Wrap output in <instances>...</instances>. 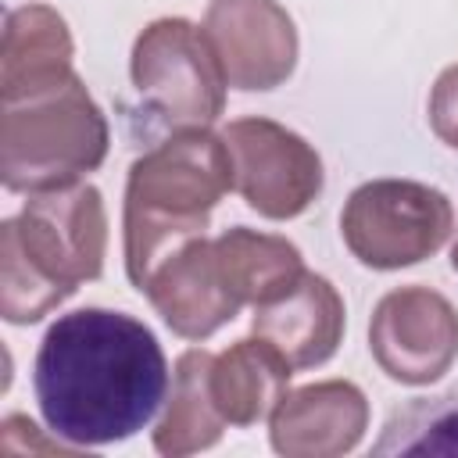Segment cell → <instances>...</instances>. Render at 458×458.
Masks as SVG:
<instances>
[{
    "mask_svg": "<svg viewBox=\"0 0 458 458\" xmlns=\"http://www.w3.org/2000/svg\"><path fill=\"white\" fill-rule=\"evenodd\" d=\"M0 233L11 236L14 247L68 293L104 272L107 211L100 190L89 182L29 193L21 215L7 218Z\"/></svg>",
    "mask_w": 458,
    "mask_h": 458,
    "instance_id": "cell-6",
    "label": "cell"
},
{
    "mask_svg": "<svg viewBox=\"0 0 458 458\" xmlns=\"http://www.w3.org/2000/svg\"><path fill=\"white\" fill-rule=\"evenodd\" d=\"M451 268L458 272V240H454V247H451Z\"/></svg>",
    "mask_w": 458,
    "mask_h": 458,
    "instance_id": "cell-19",
    "label": "cell"
},
{
    "mask_svg": "<svg viewBox=\"0 0 458 458\" xmlns=\"http://www.w3.org/2000/svg\"><path fill=\"white\" fill-rule=\"evenodd\" d=\"M215 250L222 276L240 304H268L304 276V258L286 236L233 225L215 240Z\"/></svg>",
    "mask_w": 458,
    "mask_h": 458,
    "instance_id": "cell-16",
    "label": "cell"
},
{
    "mask_svg": "<svg viewBox=\"0 0 458 458\" xmlns=\"http://www.w3.org/2000/svg\"><path fill=\"white\" fill-rule=\"evenodd\" d=\"M107 118L79 75L4 104L0 175L14 193L57 190L97 172L107 157Z\"/></svg>",
    "mask_w": 458,
    "mask_h": 458,
    "instance_id": "cell-3",
    "label": "cell"
},
{
    "mask_svg": "<svg viewBox=\"0 0 458 458\" xmlns=\"http://www.w3.org/2000/svg\"><path fill=\"white\" fill-rule=\"evenodd\" d=\"M254 336L268 340L293 372L315 369L344 340V301L326 276L304 272L283 297L254 308Z\"/></svg>",
    "mask_w": 458,
    "mask_h": 458,
    "instance_id": "cell-12",
    "label": "cell"
},
{
    "mask_svg": "<svg viewBox=\"0 0 458 458\" xmlns=\"http://www.w3.org/2000/svg\"><path fill=\"white\" fill-rule=\"evenodd\" d=\"M454 229L451 200L415 179L361 182L340 215L347 250L379 272L408 268L437 254Z\"/></svg>",
    "mask_w": 458,
    "mask_h": 458,
    "instance_id": "cell-5",
    "label": "cell"
},
{
    "mask_svg": "<svg viewBox=\"0 0 458 458\" xmlns=\"http://www.w3.org/2000/svg\"><path fill=\"white\" fill-rule=\"evenodd\" d=\"M369 401L351 379H322L286 390L268 415L272 451L286 458H336L361 444Z\"/></svg>",
    "mask_w": 458,
    "mask_h": 458,
    "instance_id": "cell-11",
    "label": "cell"
},
{
    "mask_svg": "<svg viewBox=\"0 0 458 458\" xmlns=\"http://www.w3.org/2000/svg\"><path fill=\"white\" fill-rule=\"evenodd\" d=\"M233 186V154L211 129H179L140 154L125 182V272L132 286L168 250L204 236L208 215Z\"/></svg>",
    "mask_w": 458,
    "mask_h": 458,
    "instance_id": "cell-2",
    "label": "cell"
},
{
    "mask_svg": "<svg viewBox=\"0 0 458 458\" xmlns=\"http://www.w3.org/2000/svg\"><path fill=\"white\" fill-rule=\"evenodd\" d=\"M376 454H458V394L411 397L386 419Z\"/></svg>",
    "mask_w": 458,
    "mask_h": 458,
    "instance_id": "cell-17",
    "label": "cell"
},
{
    "mask_svg": "<svg viewBox=\"0 0 458 458\" xmlns=\"http://www.w3.org/2000/svg\"><path fill=\"white\" fill-rule=\"evenodd\" d=\"M204 36L233 89H276L297 64V29L276 0H211Z\"/></svg>",
    "mask_w": 458,
    "mask_h": 458,
    "instance_id": "cell-9",
    "label": "cell"
},
{
    "mask_svg": "<svg viewBox=\"0 0 458 458\" xmlns=\"http://www.w3.org/2000/svg\"><path fill=\"white\" fill-rule=\"evenodd\" d=\"M369 351L394 383H437L458 358V311L429 286L390 290L372 311Z\"/></svg>",
    "mask_w": 458,
    "mask_h": 458,
    "instance_id": "cell-8",
    "label": "cell"
},
{
    "mask_svg": "<svg viewBox=\"0 0 458 458\" xmlns=\"http://www.w3.org/2000/svg\"><path fill=\"white\" fill-rule=\"evenodd\" d=\"M147 293L154 311L165 318V326L182 340H208L225 322L240 315V301L233 297L215 240L193 236L168 250L136 286Z\"/></svg>",
    "mask_w": 458,
    "mask_h": 458,
    "instance_id": "cell-10",
    "label": "cell"
},
{
    "mask_svg": "<svg viewBox=\"0 0 458 458\" xmlns=\"http://www.w3.org/2000/svg\"><path fill=\"white\" fill-rule=\"evenodd\" d=\"M290 361L261 336L236 340L211 361V397L229 426H254L272 415L290 383Z\"/></svg>",
    "mask_w": 458,
    "mask_h": 458,
    "instance_id": "cell-14",
    "label": "cell"
},
{
    "mask_svg": "<svg viewBox=\"0 0 458 458\" xmlns=\"http://www.w3.org/2000/svg\"><path fill=\"white\" fill-rule=\"evenodd\" d=\"M429 125L440 143L458 150V64L444 68L429 93Z\"/></svg>",
    "mask_w": 458,
    "mask_h": 458,
    "instance_id": "cell-18",
    "label": "cell"
},
{
    "mask_svg": "<svg viewBox=\"0 0 458 458\" xmlns=\"http://www.w3.org/2000/svg\"><path fill=\"white\" fill-rule=\"evenodd\" d=\"M211 351H186L175 361L172 376V397L154 426V451L165 458H186L197 451H208L222 440L225 419L211 397Z\"/></svg>",
    "mask_w": 458,
    "mask_h": 458,
    "instance_id": "cell-15",
    "label": "cell"
},
{
    "mask_svg": "<svg viewBox=\"0 0 458 458\" xmlns=\"http://www.w3.org/2000/svg\"><path fill=\"white\" fill-rule=\"evenodd\" d=\"M132 86L168 129H208L225 111V75L204 36L186 18H157L132 43Z\"/></svg>",
    "mask_w": 458,
    "mask_h": 458,
    "instance_id": "cell-4",
    "label": "cell"
},
{
    "mask_svg": "<svg viewBox=\"0 0 458 458\" xmlns=\"http://www.w3.org/2000/svg\"><path fill=\"white\" fill-rule=\"evenodd\" d=\"M32 390L54 437L104 447L140 433L168 394L157 336L125 311L79 308L39 340Z\"/></svg>",
    "mask_w": 458,
    "mask_h": 458,
    "instance_id": "cell-1",
    "label": "cell"
},
{
    "mask_svg": "<svg viewBox=\"0 0 458 458\" xmlns=\"http://www.w3.org/2000/svg\"><path fill=\"white\" fill-rule=\"evenodd\" d=\"M222 140L233 154L236 190L261 218H297L322 193V157L293 129L272 118H236Z\"/></svg>",
    "mask_w": 458,
    "mask_h": 458,
    "instance_id": "cell-7",
    "label": "cell"
},
{
    "mask_svg": "<svg viewBox=\"0 0 458 458\" xmlns=\"http://www.w3.org/2000/svg\"><path fill=\"white\" fill-rule=\"evenodd\" d=\"M72 32L64 18L47 4L14 7L4 21L0 50V97L4 104L43 93L72 79Z\"/></svg>",
    "mask_w": 458,
    "mask_h": 458,
    "instance_id": "cell-13",
    "label": "cell"
}]
</instances>
